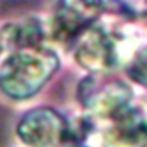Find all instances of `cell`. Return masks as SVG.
Listing matches in <instances>:
<instances>
[{"instance_id": "5", "label": "cell", "mask_w": 147, "mask_h": 147, "mask_svg": "<svg viewBox=\"0 0 147 147\" xmlns=\"http://www.w3.org/2000/svg\"><path fill=\"white\" fill-rule=\"evenodd\" d=\"M102 5L90 2H65L55 10L49 33L59 43H74L98 19Z\"/></svg>"}, {"instance_id": "3", "label": "cell", "mask_w": 147, "mask_h": 147, "mask_svg": "<svg viewBox=\"0 0 147 147\" xmlns=\"http://www.w3.org/2000/svg\"><path fill=\"white\" fill-rule=\"evenodd\" d=\"M78 100L91 120H111L130 105L131 90L120 80L85 78L78 87Z\"/></svg>"}, {"instance_id": "9", "label": "cell", "mask_w": 147, "mask_h": 147, "mask_svg": "<svg viewBox=\"0 0 147 147\" xmlns=\"http://www.w3.org/2000/svg\"><path fill=\"white\" fill-rule=\"evenodd\" d=\"M68 147H85V146H81V144H71Z\"/></svg>"}, {"instance_id": "1", "label": "cell", "mask_w": 147, "mask_h": 147, "mask_svg": "<svg viewBox=\"0 0 147 147\" xmlns=\"http://www.w3.org/2000/svg\"><path fill=\"white\" fill-rule=\"evenodd\" d=\"M58 66L56 53L45 46L15 51L0 68V88L12 98H29L49 81Z\"/></svg>"}, {"instance_id": "2", "label": "cell", "mask_w": 147, "mask_h": 147, "mask_svg": "<svg viewBox=\"0 0 147 147\" xmlns=\"http://www.w3.org/2000/svg\"><path fill=\"white\" fill-rule=\"evenodd\" d=\"M130 39L120 29L94 23L75 42L77 62L94 72L102 74L117 68L121 62L128 61Z\"/></svg>"}, {"instance_id": "4", "label": "cell", "mask_w": 147, "mask_h": 147, "mask_svg": "<svg viewBox=\"0 0 147 147\" xmlns=\"http://www.w3.org/2000/svg\"><path fill=\"white\" fill-rule=\"evenodd\" d=\"M68 120L46 107L29 111L18 125L20 140L29 147H58L66 143Z\"/></svg>"}, {"instance_id": "7", "label": "cell", "mask_w": 147, "mask_h": 147, "mask_svg": "<svg viewBox=\"0 0 147 147\" xmlns=\"http://www.w3.org/2000/svg\"><path fill=\"white\" fill-rule=\"evenodd\" d=\"M45 38L43 26L36 19H25L18 23H9L0 30V48H7L12 52L42 46Z\"/></svg>"}, {"instance_id": "8", "label": "cell", "mask_w": 147, "mask_h": 147, "mask_svg": "<svg viewBox=\"0 0 147 147\" xmlns=\"http://www.w3.org/2000/svg\"><path fill=\"white\" fill-rule=\"evenodd\" d=\"M127 72L136 82H140L141 85L146 84V49L144 48L136 51L134 56L128 61Z\"/></svg>"}, {"instance_id": "6", "label": "cell", "mask_w": 147, "mask_h": 147, "mask_svg": "<svg viewBox=\"0 0 147 147\" xmlns=\"http://www.w3.org/2000/svg\"><path fill=\"white\" fill-rule=\"evenodd\" d=\"M102 131L104 147H144L146 118L144 114L131 105L120 111Z\"/></svg>"}, {"instance_id": "10", "label": "cell", "mask_w": 147, "mask_h": 147, "mask_svg": "<svg viewBox=\"0 0 147 147\" xmlns=\"http://www.w3.org/2000/svg\"><path fill=\"white\" fill-rule=\"evenodd\" d=\"M0 51H2V48H0Z\"/></svg>"}]
</instances>
